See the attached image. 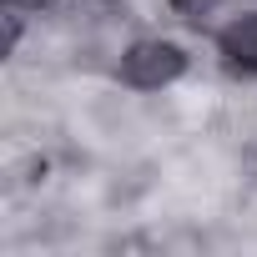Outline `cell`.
Wrapping results in <instances>:
<instances>
[{"label":"cell","instance_id":"cell-4","mask_svg":"<svg viewBox=\"0 0 257 257\" xmlns=\"http://www.w3.org/2000/svg\"><path fill=\"white\" fill-rule=\"evenodd\" d=\"M16 41H21V16H16V6H11V16H6V56L16 51Z\"/></svg>","mask_w":257,"mask_h":257},{"label":"cell","instance_id":"cell-2","mask_svg":"<svg viewBox=\"0 0 257 257\" xmlns=\"http://www.w3.org/2000/svg\"><path fill=\"white\" fill-rule=\"evenodd\" d=\"M217 56L227 61V71L257 76V11L252 16H237L232 26L217 31Z\"/></svg>","mask_w":257,"mask_h":257},{"label":"cell","instance_id":"cell-1","mask_svg":"<svg viewBox=\"0 0 257 257\" xmlns=\"http://www.w3.org/2000/svg\"><path fill=\"white\" fill-rule=\"evenodd\" d=\"M182 71H187V51L177 41H137L121 56V81L137 91H162L182 81Z\"/></svg>","mask_w":257,"mask_h":257},{"label":"cell","instance_id":"cell-5","mask_svg":"<svg viewBox=\"0 0 257 257\" xmlns=\"http://www.w3.org/2000/svg\"><path fill=\"white\" fill-rule=\"evenodd\" d=\"M11 6H16V11H51L56 0H11Z\"/></svg>","mask_w":257,"mask_h":257},{"label":"cell","instance_id":"cell-3","mask_svg":"<svg viewBox=\"0 0 257 257\" xmlns=\"http://www.w3.org/2000/svg\"><path fill=\"white\" fill-rule=\"evenodd\" d=\"M167 6L177 11V16H187V21H202V16H212L222 0H167Z\"/></svg>","mask_w":257,"mask_h":257}]
</instances>
